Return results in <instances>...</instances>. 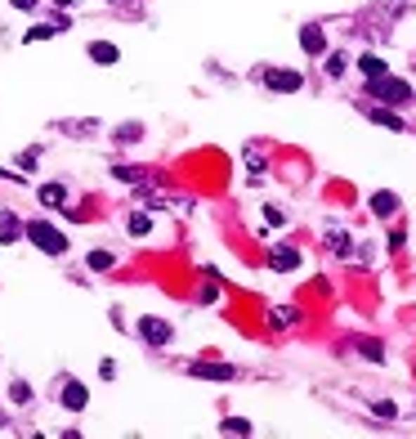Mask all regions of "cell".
<instances>
[{
  "instance_id": "cell-1",
  "label": "cell",
  "mask_w": 416,
  "mask_h": 439,
  "mask_svg": "<svg viewBox=\"0 0 416 439\" xmlns=\"http://www.w3.org/2000/svg\"><path fill=\"white\" fill-rule=\"evenodd\" d=\"M22 238H27L36 251H45V255H67V234L54 229L50 220H27V224H22Z\"/></svg>"
},
{
  "instance_id": "cell-2",
  "label": "cell",
  "mask_w": 416,
  "mask_h": 439,
  "mask_svg": "<svg viewBox=\"0 0 416 439\" xmlns=\"http://www.w3.org/2000/svg\"><path fill=\"white\" fill-rule=\"evenodd\" d=\"M367 99H381L385 108H403V103H412L416 94H412V85L403 77H389V72H385V77L367 81Z\"/></svg>"
},
{
  "instance_id": "cell-3",
  "label": "cell",
  "mask_w": 416,
  "mask_h": 439,
  "mask_svg": "<svg viewBox=\"0 0 416 439\" xmlns=\"http://www.w3.org/2000/svg\"><path fill=\"white\" fill-rule=\"evenodd\" d=\"M134 332H139V341H143V345H152V350H166L170 341H175V327H170L166 319H157V314H139Z\"/></svg>"
},
{
  "instance_id": "cell-4",
  "label": "cell",
  "mask_w": 416,
  "mask_h": 439,
  "mask_svg": "<svg viewBox=\"0 0 416 439\" xmlns=\"http://www.w3.org/2000/svg\"><path fill=\"white\" fill-rule=\"evenodd\" d=\"M260 81H264L273 94H296L300 85H304V77H300L296 68H264V72H260Z\"/></svg>"
},
{
  "instance_id": "cell-5",
  "label": "cell",
  "mask_w": 416,
  "mask_h": 439,
  "mask_svg": "<svg viewBox=\"0 0 416 439\" xmlns=\"http://www.w3.org/2000/svg\"><path fill=\"white\" fill-rule=\"evenodd\" d=\"M58 404H63L67 412H85V408H90V390H85L77 376H67L63 390H58Z\"/></svg>"
},
{
  "instance_id": "cell-6",
  "label": "cell",
  "mask_w": 416,
  "mask_h": 439,
  "mask_svg": "<svg viewBox=\"0 0 416 439\" xmlns=\"http://www.w3.org/2000/svg\"><path fill=\"white\" fill-rule=\"evenodd\" d=\"M268 269H273V274H291V269H300V251H296V247H287V242H273V247H268Z\"/></svg>"
},
{
  "instance_id": "cell-7",
  "label": "cell",
  "mask_w": 416,
  "mask_h": 439,
  "mask_svg": "<svg viewBox=\"0 0 416 439\" xmlns=\"http://www.w3.org/2000/svg\"><path fill=\"white\" fill-rule=\"evenodd\" d=\"M188 372L202 376V381H238L233 363H188Z\"/></svg>"
},
{
  "instance_id": "cell-8",
  "label": "cell",
  "mask_w": 416,
  "mask_h": 439,
  "mask_svg": "<svg viewBox=\"0 0 416 439\" xmlns=\"http://www.w3.org/2000/svg\"><path fill=\"white\" fill-rule=\"evenodd\" d=\"M85 54H90V63H99V68H117L121 63V50L112 41H90V45H85Z\"/></svg>"
},
{
  "instance_id": "cell-9",
  "label": "cell",
  "mask_w": 416,
  "mask_h": 439,
  "mask_svg": "<svg viewBox=\"0 0 416 439\" xmlns=\"http://www.w3.org/2000/svg\"><path fill=\"white\" fill-rule=\"evenodd\" d=\"M300 50L318 58V54H327V32L318 27V23H309V27H300Z\"/></svg>"
},
{
  "instance_id": "cell-10",
  "label": "cell",
  "mask_w": 416,
  "mask_h": 439,
  "mask_svg": "<svg viewBox=\"0 0 416 439\" xmlns=\"http://www.w3.org/2000/svg\"><path fill=\"white\" fill-rule=\"evenodd\" d=\"M112 175L121 179V184H134V189H152L157 184L152 170H139V166H112Z\"/></svg>"
},
{
  "instance_id": "cell-11",
  "label": "cell",
  "mask_w": 416,
  "mask_h": 439,
  "mask_svg": "<svg viewBox=\"0 0 416 439\" xmlns=\"http://www.w3.org/2000/svg\"><path fill=\"white\" fill-rule=\"evenodd\" d=\"M36 202L50 206V211H67V189L63 184H41L36 189Z\"/></svg>"
},
{
  "instance_id": "cell-12",
  "label": "cell",
  "mask_w": 416,
  "mask_h": 439,
  "mask_svg": "<svg viewBox=\"0 0 416 439\" xmlns=\"http://www.w3.org/2000/svg\"><path fill=\"white\" fill-rule=\"evenodd\" d=\"M22 242V220L14 211H0V247H14Z\"/></svg>"
},
{
  "instance_id": "cell-13",
  "label": "cell",
  "mask_w": 416,
  "mask_h": 439,
  "mask_svg": "<svg viewBox=\"0 0 416 439\" xmlns=\"http://www.w3.org/2000/svg\"><path fill=\"white\" fill-rule=\"evenodd\" d=\"M296 319H300L296 305H273V310H268V327H273V332H287V327H296Z\"/></svg>"
},
{
  "instance_id": "cell-14",
  "label": "cell",
  "mask_w": 416,
  "mask_h": 439,
  "mask_svg": "<svg viewBox=\"0 0 416 439\" xmlns=\"http://www.w3.org/2000/svg\"><path fill=\"white\" fill-rule=\"evenodd\" d=\"M367 117L376 121V126H385V130H394V135H408V126H403V117L394 113V108H367Z\"/></svg>"
},
{
  "instance_id": "cell-15",
  "label": "cell",
  "mask_w": 416,
  "mask_h": 439,
  "mask_svg": "<svg viewBox=\"0 0 416 439\" xmlns=\"http://www.w3.org/2000/svg\"><path fill=\"white\" fill-rule=\"evenodd\" d=\"M398 211V193H389V189H381V193H372V215H381V220H389Z\"/></svg>"
},
{
  "instance_id": "cell-16",
  "label": "cell",
  "mask_w": 416,
  "mask_h": 439,
  "mask_svg": "<svg viewBox=\"0 0 416 439\" xmlns=\"http://www.w3.org/2000/svg\"><path fill=\"white\" fill-rule=\"evenodd\" d=\"M126 229H130V238H148L152 234V220H148V211H130V220H126Z\"/></svg>"
},
{
  "instance_id": "cell-17",
  "label": "cell",
  "mask_w": 416,
  "mask_h": 439,
  "mask_svg": "<svg viewBox=\"0 0 416 439\" xmlns=\"http://www.w3.org/2000/svg\"><path fill=\"white\" fill-rule=\"evenodd\" d=\"M358 72H363L367 81H372V77H385V72H389V63H385L381 54H363V58H358Z\"/></svg>"
},
{
  "instance_id": "cell-18",
  "label": "cell",
  "mask_w": 416,
  "mask_h": 439,
  "mask_svg": "<svg viewBox=\"0 0 416 439\" xmlns=\"http://www.w3.org/2000/svg\"><path fill=\"white\" fill-rule=\"evenodd\" d=\"M85 265H90L94 274H108V269L117 265V255H112V251H90V255H85Z\"/></svg>"
},
{
  "instance_id": "cell-19",
  "label": "cell",
  "mask_w": 416,
  "mask_h": 439,
  "mask_svg": "<svg viewBox=\"0 0 416 439\" xmlns=\"http://www.w3.org/2000/svg\"><path fill=\"white\" fill-rule=\"evenodd\" d=\"M112 139H117V144H139V139H143V126H139V121H126V126H117Z\"/></svg>"
},
{
  "instance_id": "cell-20",
  "label": "cell",
  "mask_w": 416,
  "mask_h": 439,
  "mask_svg": "<svg viewBox=\"0 0 416 439\" xmlns=\"http://www.w3.org/2000/svg\"><path fill=\"white\" fill-rule=\"evenodd\" d=\"M327 247H332L336 255H353V247H349V234H345V229H332V234H327Z\"/></svg>"
},
{
  "instance_id": "cell-21",
  "label": "cell",
  "mask_w": 416,
  "mask_h": 439,
  "mask_svg": "<svg viewBox=\"0 0 416 439\" xmlns=\"http://www.w3.org/2000/svg\"><path fill=\"white\" fill-rule=\"evenodd\" d=\"M197 300H202V305H215V300H219V283H215V269H206V283H202V291H197Z\"/></svg>"
},
{
  "instance_id": "cell-22",
  "label": "cell",
  "mask_w": 416,
  "mask_h": 439,
  "mask_svg": "<svg viewBox=\"0 0 416 439\" xmlns=\"http://www.w3.org/2000/svg\"><path fill=\"white\" fill-rule=\"evenodd\" d=\"M219 431H224V435H251L255 426L247 417H224V421H219Z\"/></svg>"
},
{
  "instance_id": "cell-23",
  "label": "cell",
  "mask_w": 416,
  "mask_h": 439,
  "mask_svg": "<svg viewBox=\"0 0 416 439\" xmlns=\"http://www.w3.org/2000/svg\"><path fill=\"white\" fill-rule=\"evenodd\" d=\"M358 355L372 359V363H385V345L381 341H358Z\"/></svg>"
},
{
  "instance_id": "cell-24",
  "label": "cell",
  "mask_w": 416,
  "mask_h": 439,
  "mask_svg": "<svg viewBox=\"0 0 416 439\" xmlns=\"http://www.w3.org/2000/svg\"><path fill=\"white\" fill-rule=\"evenodd\" d=\"M372 412H376L381 421H398V404H394V399H376Z\"/></svg>"
},
{
  "instance_id": "cell-25",
  "label": "cell",
  "mask_w": 416,
  "mask_h": 439,
  "mask_svg": "<svg viewBox=\"0 0 416 439\" xmlns=\"http://www.w3.org/2000/svg\"><path fill=\"white\" fill-rule=\"evenodd\" d=\"M63 130H72L77 139H90L94 130H99V121H63Z\"/></svg>"
},
{
  "instance_id": "cell-26",
  "label": "cell",
  "mask_w": 416,
  "mask_h": 439,
  "mask_svg": "<svg viewBox=\"0 0 416 439\" xmlns=\"http://www.w3.org/2000/svg\"><path fill=\"white\" fill-rule=\"evenodd\" d=\"M9 404H18V408L32 404V386L27 381H14V386H9Z\"/></svg>"
},
{
  "instance_id": "cell-27",
  "label": "cell",
  "mask_w": 416,
  "mask_h": 439,
  "mask_svg": "<svg viewBox=\"0 0 416 439\" xmlns=\"http://www.w3.org/2000/svg\"><path fill=\"white\" fill-rule=\"evenodd\" d=\"M323 68H327V77H340V72L349 68V58L340 54V50H332V54H327V63H323Z\"/></svg>"
},
{
  "instance_id": "cell-28",
  "label": "cell",
  "mask_w": 416,
  "mask_h": 439,
  "mask_svg": "<svg viewBox=\"0 0 416 439\" xmlns=\"http://www.w3.org/2000/svg\"><path fill=\"white\" fill-rule=\"evenodd\" d=\"M54 32H58L54 23H41V27H27V41H50Z\"/></svg>"
},
{
  "instance_id": "cell-29",
  "label": "cell",
  "mask_w": 416,
  "mask_h": 439,
  "mask_svg": "<svg viewBox=\"0 0 416 439\" xmlns=\"http://www.w3.org/2000/svg\"><path fill=\"white\" fill-rule=\"evenodd\" d=\"M36 162H41V153H36V148H27V153H18V166H22V170H32Z\"/></svg>"
},
{
  "instance_id": "cell-30",
  "label": "cell",
  "mask_w": 416,
  "mask_h": 439,
  "mask_svg": "<svg viewBox=\"0 0 416 439\" xmlns=\"http://www.w3.org/2000/svg\"><path fill=\"white\" fill-rule=\"evenodd\" d=\"M264 220H268V224H287V215L278 211V206H264Z\"/></svg>"
},
{
  "instance_id": "cell-31",
  "label": "cell",
  "mask_w": 416,
  "mask_h": 439,
  "mask_svg": "<svg viewBox=\"0 0 416 439\" xmlns=\"http://www.w3.org/2000/svg\"><path fill=\"white\" fill-rule=\"evenodd\" d=\"M99 376H103V381H112V376H117V363L103 359V363H99Z\"/></svg>"
},
{
  "instance_id": "cell-32",
  "label": "cell",
  "mask_w": 416,
  "mask_h": 439,
  "mask_svg": "<svg viewBox=\"0 0 416 439\" xmlns=\"http://www.w3.org/2000/svg\"><path fill=\"white\" fill-rule=\"evenodd\" d=\"M403 242H408V234H403V229H394V234H389V251H403Z\"/></svg>"
},
{
  "instance_id": "cell-33",
  "label": "cell",
  "mask_w": 416,
  "mask_h": 439,
  "mask_svg": "<svg viewBox=\"0 0 416 439\" xmlns=\"http://www.w3.org/2000/svg\"><path fill=\"white\" fill-rule=\"evenodd\" d=\"M9 5H14V9H36L41 0H9Z\"/></svg>"
},
{
  "instance_id": "cell-34",
  "label": "cell",
  "mask_w": 416,
  "mask_h": 439,
  "mask_svg": "<svg viewBox=\"0 0 416 439\" xmlns=\"http://www.w3.org/2000/svg\"><path fill=\"white\" fill-rule=\"evenodd\" d=\"M54 5H58V9H72V5H77V0H54Z\"/></svg>"
},
{
  "instance_id": "cell-35",
  "label": "cell",
  "mask_w": 416,
  "mask_h": 439,
  "mask_svg": "<svg viewBox=\"0 0 416 439\" xmlns=\"http://www.w3.org/2000/svg\"><path fill=\"white\" fill-rule=\"evenodd\" d=\"M0 426H9V417H5V408H0Z\"/></svg>"
},
{
  "instance_id": "cell-36",
  "label": "cell",
  "mask_w": 416,
  "mask_h": 439,
  "mask_svg": "<svg viewBox=\"0 0 416 439\" xmlns=\"http://www.w3.org/2000/svg\"><path fill=\"white\" fill-rule=\"evenodd\" d=\"M108 5H117V0H108Z\"/></svg>"
}]
</instances>
